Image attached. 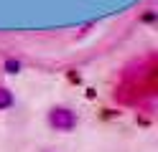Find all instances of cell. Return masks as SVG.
Segmentation results:
<instances>
[{"instance_id": "1", "label": "cell", "mask_w": 158, "mask_h": 152, "mask_svg": "<svg viewBox=\"0 0 158 152\" xmlns=\"http://www.w3.org/2000/svg\"><path fill=\"white\" fill-rule=\"evenodd\" d=\"M48 122H51L56 129H72L77 124V117L69 109H54L51 114H48Z\"/></svg>"}, {"instance_id": "3", "label": "cell", "mask_w": 158, "mask_h": 152, "mask_svg": "<svg viewBox=\"0 0 158 152\" xmlns=\"http://www.w3.org/2000/svg\"><path fill=\"white\" fill-rule=\"evenodd\" d=\"M5 68L10 71V74H15V71L21 68V66H18V61H8V64H5Z\"/></svg>"}, {"instance_id": "2", "label": "cell", "mask_w": 158, "mask_h": 152, "mask_svg": "<svg viewBox=\"0 0 158 152\" xmlns=\"http://www.w3.org/2000/svg\"><path fill=\"white\" fill-rule=\"evenodd\" d=\"M10 101H13V96H10V91H8V89H0V109L10 107Z\"/></svg>"}]
</instances>
